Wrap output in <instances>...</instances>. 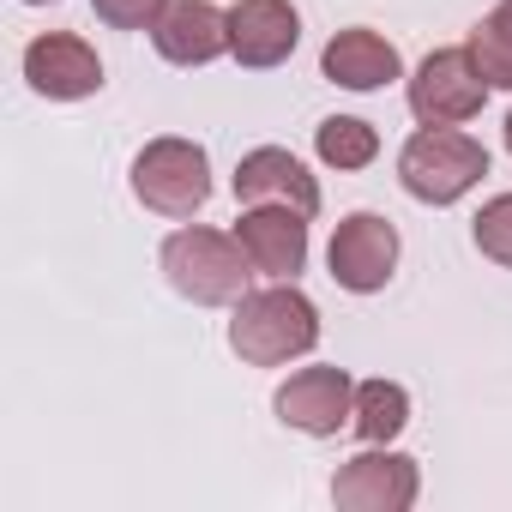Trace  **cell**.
<instances>
[{"label": "cell", "instance_id": "6", "mask_svg": "<svg viewBox=\"0 0 512 512\" xmlns=\"http://www.w3.org/2000/svg\"><path fill=\"white\" fill-rule=\"evenodd\" d=\"M326 266L338 278V290L350 296H380L398 272V229L392 217L380 211H350L338 229H332V247H326Z\"/></svg>", "mask_w": 512, "mask_h": 512}, {"label": "cell", "instance_id": "2", "mask_svg": "<svg viewBox=\"0 0 512 512\" xmlns=\"http://www.w3.org/2000/svg\"><path fill=\"white\" fill-rule=\"evenodd\" d=\"M157 260H163L169 290L187 296L193 308H235V302L247 296V278H260V272H253V260H247V247H241L235 235L199 229V223L175 229V235L163 241Z\"/></svg>", "mask_w": 512, "mask_h": 512}, {"label": "cell", "instance_id": "15", "mask_svg": "<svg viewBox=\"0 0 512 512\" xmlns=\"http://www.w3.org/2000/svg\"><path fill=\"white\" fill-rule=\"evenodd\" d=\"M362 446H392L410 428V392L398 380H356V416H350Z\"/></svg>", "mask_w": 512, "mask_h": 512}, {"label": "cell", "instance_id": "17", "mask_svg": "<svg viewBox=\"0 0 512 512\" xmlns=\"http://www.w3.org/2000/svg\"><path fill=\"white\" fill-rule=\"evenodd\" d=\"M314 157H320L326 169H368V163L380 157V133H374V121H362V115H326V121L314 127Z\"/></svg>", "mask_w": 512, "mask_h": 512}, {"label": "cell", "instance_id": "5", "mask_svg": "<svg viewBox=\"0 0 512 512\" xmlns=\"http://www.w3.org/2000/svg\"><path fill=\"white\" fill-rule=\"evenodd\" d=\"M410 115L422 127H464L482 115L488 103V79L476 73L470 49H434L416 73H410Z\"/></svg>", "mask_w": 512, "mask_h": 512}, {"label": "cell", "instance_id": "7", "mask_svg": "<svg viewBox=\"0 0 512 512\" xmlns=\"http://www.w3.org/2000/svg\"><path fill=\"white\" fill-rule=\"evenodd\" d=\"M416 494H422V470L410 452L392 446H368L332 476V506L344 512H410Z\"/></svg>", "mask_w": 512, "mask_h": 512}, {"label": "cell", "instance_id": "8", "mask_svg": "<svg viewBox=\"0 0 512 512\" xmlns=\"http://www.w3.org/2000/svg\"><path fill=\"white\" fill-rule=\"evenodd\" d=\"M272 410H278L284 428H296V434H308V440H332V434L350 428V416H356V380H350L344 368H296V374L278 386Z\"/></svg>", "mask_w": 512, "mask_h": 512}, {"label": "cell", "instance_id": "1", "mask_svg": "<svg viewBox=\"0 0 512 512\" xmlns=\"http://www.w3.org/2000/svg\"><path fill=\"white\" fill-rule=\"evenodd\" d=\"M320 344V308L308 290L296 284H272V290H247L229 314V350L247 368H284L302 362Z\"/></svg>", "mask_w": 512, "mask_h": 512}, {"label": "cell", "instance_id": "12", "mask_svg": "<svg viewBox=\"0 0 512 512\" xmlns=\"http://www.w3.org/2000/svg\"><path fill=\"white\" fill-rule=\"evenodd\" d=\"M235 199L241 205H290L302 217L320 211V181L308 175V163L284 145H260V151H247L235 163Z\"/></svg>", "mask_w": 512, "mask_h": 512}, {"label": "cell", "instance_id": "3", "mask_svg": "<svg viewBox=\"0 0 512 512\" xmlns=\"http://www.w3.org/2000/svg\"><path fill=\"white\" fill-rule=\"evenodd\" d=\"M488 175V145L464 127H422L398 151V187L416 205H458Z\"/></svg>", "mask_w": 512, "mask_h": 512}, {"label": "cell", "instance_id": "16", "mask_svg": "<svg viewBox=\"0 0 512 512\" xmlns=\"http://www.w3.org/2000/svg\"><path fill=\"white\" fill-rule=\"evenodd\" d=\"M476 73L488 79V91H512V0H500L494 13H482L464 37Z\"/></svg>", "mask_w": 512, "mask_h": 512}, {"label": "cell", "instance_id": "18", "mask_svg": "<svg viewBox=\"0 0 512 512\" xmlns=\"http://www.w3.org/2000/svg\"><path fill=\"white\" fill-rule=\"evenodd\" d=\"M470 235H476V253H482V260H494V266L512 272V193H494V199L476 211Z\"/></svg>", "mask_w": 512, "mask_h": 512}, {"label": "cell", "instance_id": "20", "mask_svg": "<svg viewBox=\"0 0 512 512\" xmlns=\"http://www.w3.org/2000/svg\"><path fill=\"white\" fill-rule=\"evenodd\" d=\"M500 133H506V151H512V109H506V127H500Z\"/></svg>", "mask_w": 512, "mask_h": 512}, {"label": "cell", "instance_id": "21", "mask_svg": "<svg viewBox=\"0 0 512 512\" xmlns=\"http://www.w3.org/2000/svg\"><path fill=\"white\" fill-rule=\"evenodd\" d=\"M25 7H49V0H25Z\"/></svg>", "mask_w": 512, "mask_h": 512}, {"label": "cell", "instance_id": "14", "mask_svg": "<svg viewBox=\"0 0 512 512\" xmlns=\"http://www.w3.org/2000/svg\"><path fill=\"white\" fill-rule=\"evenodd\" d=\"M320 73H326L332 85H344V91H386L392 79H404V61H398V49H392L380 31L350 25V31H338V37L320 49Z\"/></svg>", "mask_w": 512, "mask_h": 512}, {"label": "cell", "instance_id": "10", "mask_svg": "<svg viewBox=\"0 0 512 512\" xmlns=\"http://www.w3.org/2000/svg\"><path fill=\"white\" fill-rule=\"evenodd\" d=\"M235 241L247 247V260L272 284H296V272L308 266V217L290 205H247L235 217Z\"/></svg>", "mask_w": 512, "mask_h": 512}, {"label": "cell", "instance_id": "19", "mask_svg": "<svg viewBox=\"0 0 512 512\" xmlns=\"http://www.w3.org/2000/svg\"><path fill=\"white\" fill-rule=\"evenodd\" d=\"M91 7L109 31H151L169 13V0H91Z\"/></svg>", "mask_w": 512, "mask_h": 512}, {"label": "cell", "instance_id": "9", "mask_svg": "<svg viewBox=\"0 0 512 512\" xmlns=\"http://www.w3.org/2000/svg\"><path fill=\"white\" fill-rule=\"evenodd\" d=\"M25 79H31V91L49 97V103H85V97L103 91V61H97V49H91L85 37H73V31H43V37L25 43Z\"/></svg>", "mask_w": 512, "mask_h": 512}, {"label": "cell", "instance_id": "4", "mask_svg": "<svg viewBox=\"0 0 512 512\" xmlns=\"http://www.w3.org/2000/svg\"><path fill=\"white\" fill-rule=\"evenodd\" d=\"M133 199L157 217H193L211 199V157L205 145L163 133L133 157Z\"/></svg>", "mask_w": 512, "mask_h": 512}, {"label": "cell", "instance_id": "13", "mask_svg": "<svg viewBox=\"0 0 512 512\" xmlns=\"http://www.w3.org/2000/svg\"><path fill=\"white\" fill-rule=\"evenodd\" d=\"M151 43L169 67H211L229 55V13L211 0H169V13L151 25Z\"/></svg>", "mask_w": 512, "mask_h": 512}, {"label": "cell", "instance_id": "11", "mask_svg": "<svg viewBox=\"0 0 512 512\" xmlns=\"http://www.w3.org/2000/svg\"><path fill=\"white\" fill-rule=\"evenodd\" d=\"M302 43V13L290 0H235L229 7V55L247 73H272L296 55Z\"/></svg>", "mask_w": 512, "mask_h": 512}]
</instances>
